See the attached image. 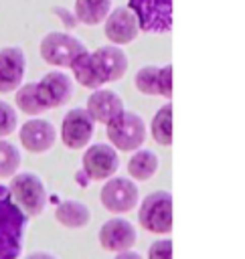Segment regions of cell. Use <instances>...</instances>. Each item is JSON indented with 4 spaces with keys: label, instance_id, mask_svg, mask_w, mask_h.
Returning <instances> with one entry per match:
<instances>
[{
    "label": "cell",
    "instance_id": "15",
    "mask_svg": "<svg viewBox=\"0 0 245 259\" xmlns=\"http://www.w3.org/2000/svg\"><path fill=\"white\" fill-rule=\"evenodd\" d=\"M134 85L142 95H150V97H164L166 101H170L172 97V65H146L142 69H138V73L134 75Z\"/></svg>",
    "mask_w": 245,
    "mask_h": 259
},
{
    "label": "cell",
    "instance_id": "11",
    "mask_svg": "<svg viewBox=\"0 0 245 259\" xmlns=\"http://www.w3.org/2000/svg\"><path fill=\"white\" fill-rule=\"evenodd\" d=\"M93 134H95V121L85 111V107H71L65 113V117L61 121L59 136L67 150H71V152L85 150L91 144Z\"/></svg>",
    "mask_w": 245,
    "mask_h": 259
},
{
    "label": "cell",
    "instance_id": "6",
    "mask_svg": "<svg viewBox=\"0 0 245 259\" xmlns=\"http://www.w3.org/2000/svg\"><path fill=\"white\" fill-rule=\"evenodd\" d=\"M138 223L146 233L170 235L172 231V194L154 190L138 202Z\"/></svg>",
    "mask_w": 245,
    "mask_h": 259
},
{
    "label": "cell",
    "instance_id": "2",
    "mask_svg": "<svg viewBox=\"0 0 245 259\" xmlns=\"http://www.w3.org/2000/svg\"><path fill=\"white\" fill-rule=\"evenodd\" d=\"M128 55L115 45H103L95 51H85L69 67L73 81L85 89H99L107 83L119 81L128 71Z\"/></svg>",
    "mask_w": 245,
    "mask_h": 259
},
{
    "label": "cell",
    "instance_id": "4",
    "mask_svg": "<svg viewBox=\"0 0 245 259\" xmlns=\"http://www.w3.org/2000/svg\"><path fill=\"white\" fill-rule=\"evenodd\" d=\"M12 200L20 206V210L30 219L43 214L49 202V190L43 182V178L36 172L30 170H18L14 176H10L6 184Z\"/></svg>",
    "mask_w": 245,
    "mask_h": 259
},
{
    "label": "cell",
    "instance_id": "18",
    "mask_svg": "<svg viewBox=\"0 0 245 259\" xmlns=\"http://www.w3.org/2000/svg\"><path fill=\"white\" fill-rule=\"evenodd\" d=\"M53 217L61 227H65L69 231H79V229H85L89 225L91 210L85 202H81L77 198H63L55 206Z\"/></svg>",
    "mask_w": 245,
    "mask_h": 259
},
{
    "label": "cell",
    "instance_id": "12",
    "mask_svg": "<svg viewBox=\"0 0 245 259\" xmlns=\"http://www.w3.org/2000/svg\"><path fill=\"white\" fill-rule=\"evenodd\" d=\"M136 241H138V231L134 223L124 217L107 219L97 231V243L107 253H119V251L134 249Z\"/></svg>",
    "mask_w": 245,
    "mask_h": 259
},
{
    "label": "cell",
    "instance_id": "3",
    "mask_svg": "<svg viewBox=\"0 0 245 259\" xmlns=\"http://www.w3.org/2000/svg\"><path fill=\"white\" fill-rule=\"evenodd\" d=\"M28 217L12 200L6 184L0 182V259H18L24 247Z\"/></svg>",
    "mask_w": 245,
    "mask_h": 259
},
{
    "label": "cell",
    "instance_id": "27",
    "mask_svg": "<svg viewBox=\"0 0 245 259\" xmlns=\"http://www.w3.org/2000/svg\"><path fill=\"white\" fill-rule=\"evenodd\" d=\"M113 259H144V257H142V253H138L134 249H128V251L113 253Z\"/></svg>",
    "mask_w": 245,
    "mask_h": 259
},
{
    "label": "cell",
    "instance_id": "17",
    "mask_svg": "<svg viewBox=\"0 0 245 259\" xmlns=\"http://www.w3.org/2000/svg\"><path fill=\"white\" fill-rule=\"evenodd\" d=\"M124 109L126 107H124V99L119 97V93H115L113 89H105V87L93 89L85 103V111L91 115L95 123H101V125H107Z\"/></svg>",
    "mask_w": 245,
    "mask_h": 259
},
{
    "label": "cell",
    "instance_id": "22",
    "mask_svg": "<svg viewBox=\"0 0 245 259\" xmlns=\"http://www.w3.org/2000/svg\"><path fill=\"white\" fill-rule=\"evenodd\" d=\"M22 164V154L16 144L0 138V178H10L18 172Z\"/></svg>",
    "mask_w": 245,
    "mask_h": 259
},
{
    "label": "cell",
    "instance_id": "5",
    "mask_svg": "<svg viewBox=\"0 0 245 259\" xmlns=\"http://www.w3.org/2000/svg\"><path fill=\"white\" fill-rule=\"evenodd\" d=\"M105 136L113 150L130 154L144 146L148 130H146V121L136 111L124 109L117 117H113L105 125Z\"/></svg>",
    "mask_w": 245,
    "mask_h": 259
},
{
    "label": "cell",
    "instance_id": "9",
    "mask_svg": "<svg viewBox=\"0 0 245 259\" xmlns=\"http://www.w3.org/2000/svg\"><path fill=\"white\" fill-rule=\"evenodd\" d=\"M119 170V154L105 142L89 144L81 156V172L89 182H105Z\"/></svg>",
    "mask_w": 245,
    "mask_h": 259
},
{
    "label": "cell",
    "instance_id": "16",
    "mask_svg": "<svg viewBox=\"0 0 245 259\" xmlns=\"http://www.w3.org/2000/svg\"><path fill=\"white\" fill-rule=\"evenodd\" d=\"M26 57L24 51L16 45L0 49V93H14L24 79Z\"/></svg>",
    "mask_w": 245,
    "mask_h": 259
},
{
    "label": "cell",
    "instance_id": "26",
    "mask_svg": "<svg viewBox=\"0 0 245 259\" xmlns=\"http://www.w3.org/2000/svg\"><path fill=\"white\" fill-rule=\"evenodd\" d=\"M22 259H57V255L51 253V251H43V249H38V251H30V253H26Z\"/></svg>",
    "mask_w": 245,
    "mask_h": 259
},
{
    "label": "cell",
    "instance_id": "21",
    "mask_svg": "<svg viewBox=\"0 0 245 259\" xmlns=\"http://www.w3.org/2000/svg\"><path fill=\"white\" fill-rule=\"evenodd\" d=\"M109 10H111V0H75L73 14L77 22L85 26H95L103 22Z\"/></svg>",
    "mask_w": 245,
    "mask_h": 259
},
{
    "label": "cell",
    "instance_id": "25",
    "mask_svg": "<svg viewBox=\"0 0 245 259\" xmlns=\"http://www.w3.org/2000/svg\"><path fill=\"white\" fill-rule=\"evenodd\" d=\"M53 14H57V16L65 22V26H67V28H73V26L77 24L75 14H73L71 10H67V8H63V6H55V8H53Z\"/></svg>",
    "mask_w": 245,
    "mask_h": 259
},
{
    "label": "cell",
    "instance_id": "23",
    "mask_svg": "<svg viewBox=\"0 0 245 259\" xmlns=\"http://www.w3.org/2000/svg\"><path fill=\"white\" fill-rule=\"evenodd\" d=\"M18 127V113L16 107L4 99H0V138H8Z\"/></svg>",
    "mask_w": 245,
    "mask_h": 259
},
{
    "label": "cell",
    "instance_id": "8",
    "mask_svg": "<svg viewBox=\"0 0 245 259\" xmlns=\"http://www.w3.org/2000/svg\"><path fill=\"white\" fill-rule=\"evenodd\" d=\"M99 202L109 214L121 217L130 210H134L140 202L138 184L126 176H111L103 182V186L99 190Z\"/></svg>",
    "mask_w": 245,
    "mask_h": 259
},
{
    "label": "cell",
    "instance_id": "24",
    "mask_svg": "<svg viewBox=\"0 0 245 259\" xmlns=\"http://www.w3.org/2000/svg\"><path fill=\"white\" fill-rule=\"evenodd\" d=\"M146 259H172V239L162 237L150 243Z\"/></svg>",
    "mask_w": 245,
    "mask_h": 259
},
{
    "label": "cell",
    "instance_id": "20",
    "mask_svg": "<svg viewBox=\"0 0 245 259\" xmlns=\"http://www.w3.org/2000/svg\"><path fill=\"white\" fill-rule=\"evenodd\" d=\"M150 138L158 144V146H172V103L166 101L162 107L156 109V113L150 119Z\"/></svg>",
    "mask_w": 245,
    "mask_h": 259
},
{
    "label": "cell",
    "instance_id": "1",
    "mask_svg": "<svg viewBox=\"0 0 245 259\" xmlns=\"http://www.w3.org/2000/svg\"><path fill=\"white\" fill-rule=\"evenodd\" d=\"M73 97V79L65 71H49L34 83H22L14 91V105L28 117L63 107Z\"/></svg>",
    "mask_w": 245,
    "mask_h": 259
},
{
    "label": "cell",
    "instance_id": "19",
    "mask_svg": "<svg viewBox=\"0 0 245 259\" xmlns=\"http://www.w3.org/2000/svg\"><path fill=\"white\" fill-rule=\"evenodd\" d=\"M160 168V160L158 154L150 148H138L136 152H132L130 160H128V174L134 182H148L156 176Z\"/></svg>",
    "mask_w": 245,
    "mask_h": 259
},
{
    "label": "cell",
    "instance_id": "10",
    "mask_svg": "<svg viewBox=\"0 0 245 259\" xmlns=\"http://www.w3.org/2000/svg\"><path fill=\"white\" fill-rule=\"evenodd\" d=\"M138 26L150 34H162L172 28V0H128Z\"/></svg>",
    "mask_w": 245,
    "mask_h": 259
},
{
    "label": "cell",
    "instance_id": "13",
    "mask_svg": "<svg viewBox=\"0 0 245 259\" xmlns=\"http://www.w3.org/2000/svg\"><path fill=\"white\" fill-rule=\"evenodd\" d=\"M18 142L30 154H47L57 142V127L45 117H28L18 127Z\"/></svg>",
    "mask_w": 245,
    "mask_h": 259
},
{
    "label": "cell",
    "instance_id": "7",
    "mask_svg": "<svg viewBox=\"0 0 245 259\" xmlns=\"http://www.w3.org/2000/svg\"><path fill=\"white\" fill-rule=\"evenodd\" d=\"M87 47L73 34L53 30L40 38L38 53L45 63L57 67V69H69L79 55H83Z\"/></svg>",
    "mask_w": 245,
    "mask_h": 259
},
{
    "label": "cell",
    "instance_id": "14",
    "mask_svg": "<svg viewBox=\"0 0 245 259\" xmlns=\"http://www.w3.org/2000/svg\"><path fill=\"white\" fill-rule=\"evenodd\" d=\"M103 32L109 45H115V47L130 45L140 34L138 18L128 6H115L103 18Z\"/></svg>",
    "mask_w": 245,
    "mask_h": 259
}]
</instances>
